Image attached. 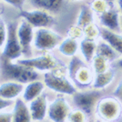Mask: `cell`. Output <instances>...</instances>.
<instances>
[{
  "label": "cell",
  "instance_id": "6da1fadb",
  "mask_svg": "<svg viewBox=\"0 0 122 122\" xmlns=\"http://www.w3.org/2000/svg\"><path fill=\"white\" fill-rule=\"evenodd\" d=\"M67 76L76 88L85 89L93 85L95 73L88 63L75 56L68 64Z\"/></svg>",
  "mask_w": 122,
  "mask_h": 122
},
{
  "label": "cell",
  "instance_id": "7a4b0ae2",
  "mask_svg": "<svg viewBox=\"0 0 122 122\" xmlns=\"http://www.w3.org/2000/svg\"><path fill=\"white\" fill-rule=\"evenodd\" d=\"M43 78L46 87L56 93L72 96L77 91L76 86L67 76V66L45 72Z\"/></svg>",
  "mask_w": 122,
  "mask_h": 122
},
{
  "label": "cell",
  "instance_id": "3957f363",
  "mask_svg": "<svg viewBox=\"0 0 122 122\" xmlns=\"http://www.w3.org/2000/svg\"><path fill=\"white\" fill-rule=\"evenodd\" d=\"M2 73L5 77L12 81H16L22 84H27L36 79H39L40 75L38 71L19 64L13 62L7 58L2 57L1 61Z\"/></svg>",
  "mask_w": 122,
  "mask_h": 122
},
{
  "label": "cell",
  "instance_id": "277c9868",
  "mask_svg": "<svg viewBox=\"0 0 122 122\" xmlns=\"http://www.w3.org/2000/svg\"><path fill=\"white\" fill-rule=\"evenodd\" d=\"M15 61L23 66L33 68L36 71L48 72L56 70L58 68L66 67V65L62 61H60L57 57L48 52H45L39 56H34V57L19 58L18 60Z\"/></svg>",
  "mask_w": 122,
  "mask_h": 122
},
{
  "label": "cell",
  "instance_id": "5b68a950",
  "mask_svg": "<svg viewBox=\"0 0 122 122\" xmlns=\"http://www.w3.org/2000/svg\"><path fill=\"white\" fill-rule=\"evenodd\" d=\"M95 111L103 120L115 122L122 117V105L115 96L101 97L97 102Z\"/></svg>",
  "mask_w": 122,
  "mask_h": 122
},
{
  "label": "cell",
  "instance_id": "8992f818",
  "mask_svg": "<svg viewBox=\"0 0 122 122\" xmlns=\"http://www.w3.org/2000/svg\"><path fill=\"white\" fill-rule=\"evenodd\" d=\"M62 40V36L55 31L51 30L50 28H37L35 31L33 46L37 50L48 52L55 49L56 47H58Z\"/></svg>",
  "mask_w": 122,
  "mask_h": 122
},
{
  "label": "cell",
  "instance_id": "52a82bcc",
  "mask_svg": "<svg viewBox=\"0 0 122 122\" xmlns=\"http://www.w3.org/2000/svg\"><path fill=\"white\" fill-rule=\"evenodd\" d=\"M101 98V92L97 89L76 91L72 95V100L76 108L80 109L86 115H91L96 110L97 102Z\"/></svg>",
  "mask_w": 122,
  "mask_h": 122
},
{
  "label": "cell",
  "instance_id": "ba28073f",
  "mask_svg": "<svg viewBox=\"0 0 122 122\" xmlns=\"http://www.w3.org/2000/svg\"><path fill=\"white\" fill-rule=\"evenodd\" d=\"M17 26L15 22H9L7 24V37L2 52V57L12 61L18 60L23 55L17 36Z\"/></svg>",
  "mask_w": 122,
  "mask_h": 122
},
{
  "label": "cell",
  "instance_id": "9c48e42d",
  "mask_svg": "<svg viewBox=\"0 0 122 122\" xmlns=\"http://www.w3.org/2000/svg\"><path fill=\"white\" fill-rule=\"evenodd\" d=\"M19 16L28 22L33 27L43 28L50 26L56 24V19L48 11L43 9H33V10L19 11Z\"/></svg>",
  "mask_w": 122,
  "mask_h": 122
},
{
  "label": "cell",
  "instance_id": "30bf717a",
  "mask_svg": "<svg viewBox=\"0 0 122 122\" xmlns=\"http://www.w3.org/2000/svg\"><path fill=\"white\" fill-rule=\"evenodd\" d=\"M71 110L70 105L66 98L59 96L49 103L47 117L52 122H66Z\"/></svg>",
  "mask_w": 122,
  "mask_h": 122
},
{
  "label": "cell",
  "instance_id": "8fae6325",
  "mask_svg": "<svg viewBox=\"0 0 122 122\" xmlns=\"http://www.w3.org/2000/svg\"><path fill=\"white\" fill-rule=\"evenodd\" d=\"M17 36L23 54L26 56H29L32 52V43L34 42L35 36L34 27L28 22L23 19L17 26Z\"/></svg>",
  "mask_w": 122,
  "mask_h": 122
},
{
  "label": "cell",
  "instance_id": "7c38bea8",
  "mask_svg": "<svg viewBox=\"0 0 122 122\" xmlns=\"http://www.w3.org/2000/svg\"><path fill=\"white\" fill-rule=\"evenodd\" d=\"M98 20L100 25L108 30L115 32L121 31L120 12L113 5H111L106 12L98 15Z\"/></svg>",
  "mask_w": 122,
  "mask_h": 122
},
{
  "label": "cell",
  "instance_id": "4fadbf2b",
  "mask_svg": "<svg viewBox=\"0 0 122 122\" xmlns=\"http://www.w3.org/2000/svg\"><path fill=\"white\" fill-rule=\"evenodd\" d=\"M48 105L49 104L47 102L46 94L44 93L28 103V107H29L33 121L41 122L46 118V117L47 116Z\"/></svg>",
  "mask_w": 122,
  "mask_h": 122
},
{
  "label": "cell",
  "instance_id": "5bb4252c",
  "mask_svg": "<svg viewBox=\"0 0 122 122\" xmlns=\"http://www.w3.org/2000/svg\"><path fill=\"white\" fill-rule=\"evenodd\" d=\"M24 88V84L19 82L12 80L4 82L0 84V97L8 100L17 99L19 96L23 94Z\"/></svg>",
  "mask_w": 122,
  "mask_h": 122
},
{
  "label": "cell",
  "instance_id": "9a60e30c",
  "mask_svg": "<svg viewBox=\"0 0 122 122\" xmlns=\"http://www.w3.org/2000/svg\"><path fill=\"white\" fill-rule=\"evenodd\" d=\"M12 122H33L29 107L23 98H17L14 103Z\"/></svg>",
  "mask_w": 122,
  "mask_h": 122
},
{
  "label": "cell",
  "instance_id": "2e32d148",
  "mask_svg": "<svg viewBox=\"0 0 122 122\" xmlns=\"http://www.w3.org/2000/svg\"><path fill=\"white\" fill-rule=\"evenodd\" d=\"M45 88H46V85L44 81H41L39 79L29 82L25 86L24 91L22 94V98L26 103H29L35 98L38 97L40 95H42Z\"/></svg>",
  "mask_w": 122,
  "mask_h": 122
},
{
  "label": "cell",
  "instance_id": "e0dca14e",
  "mask_svg": "<svg viewBox=\"0 0 122 122\" xmlns=\"http://www.w3.org/2000/svg\"><path fill=\"white\" fill-rule=\"evenodd\" d=\"M100 37L103 41L107 42L117 54L122 56V35L118 32L108 30L105 27L100 28Z\"/></svg>",
  "mask_w": 122,
  "mask_h": 122
},
{
  "label": "cell",
  "instance_id": "ac0fdd59",
  "mask_svg": "<svg viewBox=\"0 0 122 122\" xmlns=\"http://www.w3.org/2000/svg\"><path fill=\"white\" fill-rule=\"evenodd\" d=\"M97 43L96 39H90L83 37V39L79 43V49L81 52L82 56L84 57V60L86 63H91L94 56L96 55Z\"/></svg>",
  "mask_w": 122,
  "mask_h": 122
},
{
  "label": "cell",
  "instance_id": "d6986e66",
  "mask_svg": "<svg viewBox=\"0 0 122 122\" xmlns=\"http://www.w3.org/2000/svg\"><path fill=\"white\" fill-rule=\"evenodd\" d=\"M34 7L56 13L63 7L65 0H28Z\"/></svg>",
  "mask_w": 122,
  "mask_h": 122
},
{
  "label": "cell",
  "instance_id": "ffe728a7",
  "mask_svg": "<svg viewBox=\"0 0 122 122\" xmlns=\"http://www.w3.org/2000/svg\"><path fill=\"white\" fill-rule=\"evenodd\" d=\"M115 76H116L115 69L109 67L107 71L99 74H95L94 82L92 86L96 89H103L111 84L115 78Z\"/></svg>",
  "mask_w": 122,
  "mask_h": 122
},
{
  "label": "cell",
  "instance_id": "44dd1931",
  "mask_svg": "<svg viewBox=\"0 0 122 122\" xmlns=\"http://www.w3.org/2000/svg\"><path fill=\"white\" fill-rule=\"evenodd\" d=\"M78 48H79L78 41L70 37L64 38L58 46V50L63 56H71V57L76 56Z\"/></svg>",
  "mask_w": 122,
  "mask_h": 122
},
{
  "label": "cell",
  "instance_id": "7402d4cb",
  "mask_svg": "<svg viewBox=\"0 0 122 122\" xmlns=\"http://www.w3.org/2000/svg\"><path fill=\"white\" fill-rule=\"evenodd\" d=\"M94 23V13L89 7V5H82L77 15L76 25L81 27H85L86 25Z\"/></svg>",
  "mask_w": 122,
  "mask_h": 122
},
{
  "label": "cell",
  "instance_id": "603a6c76",
  "mask_svg": "<svg viewBox=\"0 0 122 122\" xmlns=\"http://www.w3.org/2000/svg\"><path fill=\"white\" fill-rule=\"evenodd\" d=\"M96 54L105 57L109 62L115 60V59H117V57H118L117 53L114 50V48L109 46L107 42H105V41L103 40L97 43Z\"/></svg>",
  "mask_w": 122,
  "mask_h": 122
},
{
  "label": "cell",
  "instance_id": "cb8c5ba5",
  "mask_svg": "<svg viewBox=\"0 0 122 122\" xmlns=\"http://www.w3.org/2000/svg\"><path fill=\"white\" fill-rule=\"evenodd\" d=\"M91 65L94 73L99 74V73L107 71L109 68V61L106 59L105 57L96 54L91 61Z\"/></svg>",
  "mask_w": 122,
  "mask_h": 122
},
{
  "label": "cell",
  "instance_id": "d4e9b609",
  "mask_svg": "<svg viewBox=\"0 0 122 122\" xmlns=\"http://www.w3.org/2000/svg\"><path fill=\"white\" fill-rule=\"evenodd\" d=\"M111 3L112 2L108 0H93L89 4V7L94 14L99 15L106 12L111 6Z\"/></svg>",
  "mask_w": 122,
  "mask_h": 122
},
{
  "label": "cell",
  "instance_id": "484cf974",
  "mask_svg": "<svg viewBox=\"0 0 122 122\" xmlns=\"http://www.w3.org/2000/svg\"><path fill=\"white\" fill-rule=\"evenodd\" d=\"M83 29H84V37L90 39H97L98 36H100V27L95 22L85 26Z\"/></svg>",
  "mask_w": 122,
  "mask_h": 122
},
{
  "label": "cell",
  "instance_id": "4316f807",
  "mask_svg": "<svg viewBox=\"0 0 122 122\" xmlns=\"http://www.w3.org/2000/svg\"><path fill=\"white\" fill-rule=\"evenodd\" d=\"M66 36L67 37H70L73 39L78 40L82 37H84V29L83 27L79 26L78 25H71L67 31H66Z\"/></svg>",
  "mask_w": 122,
  "mask_h": 122
},
{
  "label": "cell",
  "instance_id": "83f0119b",
  "mask_svg": "<svg viewBox=\"0 0 122 122\" xmlns=\"http://www.w3.org/2000/svg\"><path fill=\"white\" fill-rule=\"evenodd\" d=\"M86 115L82 110L76 108L70 111L67 120L68 122H86Z\"/></svg>",
  "mask_w": 122,
  "mask_h": 122
},
{
  "label": "cell",
  "instance_id": "f1b7e54d",
  "mask_svg": "<svg viewBox=\"0 0 122 122\" xmlns=\"http://www.w3.org/2000/svg\"><path fill=\"white\" fill-rule=\"evenodd\" d=\"M7 37V24H5V20L0 18V48L5 46Z\"/></svg>",
  "mask_w": 122,
  "mask_h": 122
},
{
  "label": "cell",
  "instance_id": "f546056e",
  "mask_svg": "<svg viewBox=\"0 0 122 122\" xmlns=\"http://www.w3.org/2000/svg\"><path fill=\"white\" fill-rule=\"evenodd\" d=\"M3 1H5V3L9 4V5H11L12 6H14L15 8L21 11V10H23V6L25 5L26 0H3Z\"/></svg>",
  "mask_w": 122,
  "mask_h": 122
},
{
  "label": "cell",
  "instance_id": "4dcf8cb0",
  "mask_svg": "<svg viewBox=\"0 0 122 122\" xmlns=\"http://www.w3.org/2000/svg\"><path fill=\"white\" fill-rule=\"evenodd\" d=\"M113 95L120 101V103H121L122 105V78L120 79V81L118 82L117 86H116L115 90L113 92Z\"/></svg>",
  "mask_w": 122,
  "mask_h": 122
},
{
  "label": "cell",
  "instance_id": "1f68e13d",
  "mask_svg": "<svg viewBox=\"0 0 122 122\" xmlns=\"http://www.w3.org/2000/svg\"><path fill=\"white\" fill-rule=\"evenodd\" d=\"M0 122H12V112H0Z\"/></svg>",
  "mask_w": 122,
  "mask_h": 122
},
{
  "label": "cell",
  "instance_id": "d6a6232c",
  "mask_svg": "<svg viewBox=\"0 0 122 122\" xmlns=\"http://www.w3.org/2000/svg\"><path fill=\"white\" fill-rule=\"evenodd\" d=\"M12 103H13L12 100H8V99H5V98L0 97V111L6 109L7 107L12 106Z\"/></svg>",
  "mask_w": 122,
  "mask_h": 122
},
{
  "label": "cell",
  "instance_id": "836d02e7",
  "mask_svg": "<svg viewBox=\"0 0 122 122\" xmlns=\"http://www.w3.org/2000/svg\"><path fill=\"white\" fill-rule=\"evenodd\" d=\"M117 9L122 14V0H117Z\"/></svg>",
  "mask_w": 122,
  "mask_h": 122
},
{
  "label": "cell",
  "instance_id": "e575fe53",
  "mask_svg": "<svg viewBox=\"0 0 122 122\" xmlns=\"http://www.w3.org/2000/svg\"><path fill=\"white\" fill-rule=\"evenodd\" d=\"M117 65L119 66V67H121V68H122V58H121V59H118V60H117Z\"/></svg>",
  "mask_w": 122,
  "mask_h": 122
},
{
  "label": "cell",
  "instance_id": "d590c367",
  "mask_svg": "<svg viewBox=\"0 0 122 122\" xmlns=\"http://www.w3.org/2000/svg\"><path fill=\"white\" fill-rule=\"evenodd\" d=\"M120 24H121V29H122V14L120 15Z\"/></svg>",
  "mask_w": 122,
  "mask_h": 122
},
{
  "label": "cell",
  "instance_id": "8d00e7d4",
  "mask_svg": "<svg viewBox=\"0 0 122 122\" xmlns=\"http://www.w3.org/2000/svg\"><path fill=\"white\" fill-rule=\"evenodd\" d=\"M69 1H72V2H76V1H82V0H69Z\"/></svg>",
  "mask_w": 122,
  "mask_h": 122
},
{
  "label": "cell",
  "instance_id": "74e56055",
  "mask_svg": "<svg viewBox=\"0 0 122 122\" xmlns=\"http://www.w3.org/2000/svg\"><path fill=\"white\" fill-rule=\"evenodd\" d=\"M1 15H2V12H0V18H1Z\"/></svg>",
  "mask_w": 122,
  "mask_h": 122
},
{
  "label": "cell",
  "instance_id": "f35d334b",
  "mask_svg": "<svg viewBox=\"0 0 122 122\" xmlns=\"http://www.w3.org/2000/svg\"><path fill=\"white\" fill-rule=\"evenodd\" d=\"M108 1H110V2H113V1H114V0H108Z\"/></svg>",
  "mask_w": 122,
  "mask_h": 122
}]
</instances>
